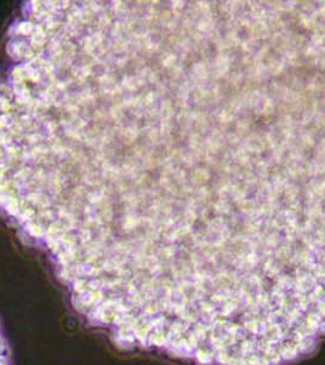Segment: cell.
I'll use <instances>...</instances> for the list:
<instances>
[{"instance_id": "1", "label": "cell", "mask_w": 325, "mask_h": 365, "mask_svg": "<svg viewBox=\"0 0 325 365\" xmlns=\"http://www.w3.org/2000/svg\"><path fill=\"white\" fill-rule=\"evenodd\" d=\"M10 354H9V347L4 339L0 335V365H11L10 364Z\"/></svg>"}]
</instances>
